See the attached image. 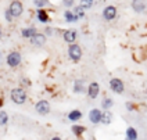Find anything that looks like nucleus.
<instances>
[{"instance_id": "nucleus-27", "label": "nucleus", "mask_w": 147, "mask_h": 140, "mask_svg": "<svg viewBox=\"0 0 147 140\" xmlns=\"http://www.w3.org/2000/svg\"><path fill=\"white\" fill-rule=\"evenodd\" d=\"M4 17H6V20H7L8 22H11V21H13V15H11L10 10H6V13H4Z\"/></svg>"}, {"instance_id": "nucleus-26", "label": "nucleus", "mask_w": 147, "mask_h": 140, "mask_svg": "<svg viewBox=\"0 0 147 140\" xmlns=\"http://www.w3.org/2000/svg\"><path fill=\"white\" fill-rule=\"evenodd\" d=\"M63 6L69 10L71 7H75V0H63Z\"/></svg>"}, {"instance_id": "nucleus-17", "label": "nucleus", "mask_w": 147, "mask_h": 140, "mask_svg": "<svg viewBox=\"0 0 147 140\" xmlns=\"http://www.w3.org/2000/svg\"><path fill=\"white\" fill-rule=\"evenodd\" d=\"M36 17H38V20L43 22V24H46L47 21H49V15H47V13H46V10H43V8H39L38 11H36Z\"/></svg>"}, {"instance_id": "nucleus-12", "label": "nucleus", "mask_w": 147, "mask_h": 140, "mask_svg": "<svg viewBox=\"0 0 147 140\" xmlns=\"http://www.w3.org/2000/svg\"><path fill=\"white\" fill-rule=\"evenodd\" d=\"M132 8L135 13H143L146 10V0H132Z\"/></svg>"}, {"instance_id": "nucleus-6", "label": "nucleus", "mask_w": 147, "mask_h": 140, "mask_svg": "<svg viewBox=\"0 0 147 140\" xmlns=\"http://www.w3.org/2000/svg\"><path fill=\"white\" fill-rule=\"evenodd\" d=\"M35 110H36V112L40 114V115H47L50 112V103L47 100H40V101L36 103Z\"/></svg>"}, {"instance_id": "nucleus-7", "label": "nucleus", "mask_w": 147, "mask_h": 140, "mask_svg": "<svg viewBox=\"0 0 147 140\" xmlns=\"http://www.w3.org/2000/svg\"><path fill=\"white\" fill-rule=\"evenodd\" d=\"M101 118H103L101 110H98V108H92L89 111V121L92 124H94V125L101 124Z\"/></svg>"}, {"instance_id": "nucleus-19", "label": "nucleus", "mask_w": 147, "mask_h": 140, "mask_svg": "<svg viewBox=\"0 0 147 140\" xmlns=\"http://www.w3.org/2000/svg\"><path fill=\"white\" fill-rule=\"evenodd\" d=\"M113 104H114V101H113L111 97H104L101 100V108H104V111H110V108L113 107Z\"/></svg>"}, {"instance_id": "nucleus-9", "label": "nucleus", "mask_w": 147, "mask_h": 140, "mask_svg": "<svg viewBox=\"0 0 147 140\" xmlns=\"http://www.w3.org/2000/svg\"><path fill=\"white\" fill-rule=\"evenodd\" d=\"M76 31L75 29H67L65 32L63 33V38H64V40L68 43V44H74L75 40H76Z\"/></svg>"}, {"instance_id": "nucleus-11", "label": "nucleus", "mask_w": 147, "mask_h": 140, "mask_svg": "<svg viewBox=\"0 0 147 140\" xmlns=\"http://www.w3.org/2000/svg\"><path fill=\"white\" fill-rule=\"evenodd\" d=\"M31 43H32L33 46H38V47H40V46H43V44L46 43V35H45V33L38 32L32 38V39H31Z\"/></svg>"}, {"instance_id": "nucleus-14", "label": "nucleus", "mask_w": 147, "mask_h": 140, "mask_svg": "<svg viewBox=\"0 0 147 140\" xmlns=\"http://www.w3.org/2000/svg\"><path fill=\"white\" fill-rule=\"evenodd\" d=\"M74 93H85V82L82 79L74 81Z\"/></svg>"}, {"instance_id": "nucleus-34", "label": "nucleus", "mask_w": 147, "mask_h": 140, "mask_svg": "<svg viewBox=\"0 0 147 140\" xmlns=\"http://www.w3.org/2000/svg\"><path fill=\"white\" fill-rule=\"evenodd\" d=\"M92 140H94V139H92Z\"/></svg>"}, {"instance_id": "nucleus-29", "label": "nucleus", "mask_w": 147, "mask_h": 140, "mask_svg": "<svg viewBox=\"0 0 147 140\" xmlns=\"http://www.w3.org/2000/svg\"><path fill=\"white\" fill-rule=\"evenodd\" d=\"M135 106H133V104H132V103H126V108H128V111H133V110H135Z\"/></svg>"}, {"instance_id": "nucleus-30", "label": "nucleus", "mask_w": 147, "mask_h": 140, "mask_svg": "<svg viewBox=\"0 0 147 140\" xmlns=\"http://www.w3.org/2000/svg\"><path fill=\"white\" fill-rule=\"evenodd\" d=\"M22 83H26V85H31V81H28V79H22Z\"/></svg>"}, {"instance_id": "nucleus-31", "label": "nucleus", "mask_w": 147, "mask_h": 140, "mask_svg": "<svg viewBox=\"0 0 147 140\" xmlns=\"http://www.w3.org/2000/svg\"><path fill=\"white\" fill-rule=\"evenodd\" d=\"M50 140H61V137H58V136H54V137H51Z\"/></svg>"}, {"instance_id": "nucleus-8", "label": "nucleus", "mask_w": 147, "mask_h": 140, "mask_svg": "<svg viewBox=\"0 0 147 140\" xmlns=\"http://www.w3.org/2000/svg\"><path fill=\"white\" fill-rule=\"evenodd\" d=\"M115 17H117V7L115 6H107L103 10V18L106 21H113Z\"/></svg>"}, {"instance_id": "nucleus-20", "label": "nucleus", "mask_w": 147, "mask_h": 140, "mask_svg": "<svg viewBox=\"0 0 147 140\" xmlns=\"http://www.w3.org/2000/svg\"><path fill=\"white\" fill-rule=\"evenodd\" d=\"M113 122V112L111 111H104L103 112V118H101V124L110 125Z\"/></svg>"}, {"instance_id": "nucleus-18", "label": "nucleus", "mask_w": 147, "mask_h": 140, "mask_svg": "<svg viewBox=\"0 0 147 140\" xmlns=\"http://www.w3.org/2000/svg\"><path fill=\"white\" fill-rule=\"evenodd\" d=\"M64 18H65L67 22H76V21H78V18L74 14L72 10H65V11H64Z\"/></svg>"}, {"instance_id": "nucleus-32", "label": "nucleus", "mask_w": 147, "mask_h": 140, "mask_svg": "<svg viewBox=\"0 0 147 140\" xmlns=\"http://www.w3.org/2000/svg\"><path fill=\"white\" fill-rule=\"evenodd\" d=\"M1 35H3V29H1V25H0V38H1Z\"/></svg>"}, {"instance_id": "nucleus-22", "label": "nucleus", "mask_w": 147, "mask_h": 140, "mask_svg": "<svg viewBox=\"0 0 147 140\" xmlns=\"http://www.w3.org/2000/svg\"><path fill=\"white\" fill-rule=\"evenodd\" d=\"M72 11H74V14L76 15V18H78V20H81V18H83V17H85V10H83L81 6H75Z\"/></svg>"}, {"instance_id": "nucleus-16", "label": "nucleus", "mask_w": 147, "mask_h": 140, "mask_svg": "<svg viewBox=\"0 0 147 140\" xmlns=\"http://www.w3.org/2000/svg\"><path fill=\"white\" fill-rule=\"evenodd\" d=\"M81 118H82V112L79 110H72V111L68 112V119H69L71 122H76V121H79Z\"/></svg>"}, {"instance_id": "nucleus-10", "label": "nucleus", "mask_w": 147, "mask_h": 140, "mask_svg": "<svg viewBox=\"0 0 147 140\" xmlns=\"http://www.w3.org/2000/svg\"><path fill=\"white\" fill-rule=\"evenodd\" d=\"M100 93V85L97 82H92L88 86V94H89L90 99H96Z\"/></svg>"}, {"instance_id": "nucleus-2", "label": "nucleus", "mask_w": 147, "mask_h": 140, "mask_svg": "<svg viewBox=\"0 0 147 140\" xmlns=\"http://www.w3.org/2000/svg\"><path fill=\"white\" fill-rule=\"evenodd\" d=\"M68 56H69V58L72 60L74 63L79 61V60L82 58V49H81V46H79L78 43L69 44V46H68Z\"/></svg>"}, {"instance_id": "nucleus-5", "label": "nucleus", "mask_w": 147, "mask_h": 140, "mask_svg": "<svg viewBox=\"0 0 147 140\" xmlns=\"http://www.w3.org/2000/svg\"><path fill=\"white\" fill-rule=\"evenodd\" d=\"M110 89L114 92V93H117V94H121L125 90V86H123V82L119 78H113L110 81Z\"/></svg>"}, {"instance_id": "nucleus-25", "label": "nucleus", "mask_w": 147, "mask_h": 140, "mask_svg": "<svg viewBox=\"0 0 147 140\" xmlns=\"http://www.w3.org/2000/svg\"><path fill=\"white\" fill-rule=\"evenodd\" d=\"M33 4L39 10V8H43L45 6H47L49 4V0H33Z\"/></svg>"}, {"instance_id": "nucleus-33", "label": "nucleus", "mask_w": 147, "mask_h": 140, "mask_svg": "<svg viewBox=\"0 0 147 140\" xmlns=\"http://www.w3.org/2000/svg\"><path fill=\"white\" fill-rule=\"evenodd\" d=\"M1 106H3V100L0 99V108H1Z\"/></svg>"}, {"instance_id": "nucleus-1", "label": "nucleus", "mask_w": 147, "mask_h": 140, "mask_svg": "<svg viewBox=\"0 0 147 140\" xmlns=\"http://www.w3.org/2000/svg\"><path fill=\"white\" fill-rule=\"evenodd\" d=\"M10 97H11L13 103L21 106V104H24L25 101H26V92L22 88H14L11 90V93H10Z\"/></svg>"}, {"instance_id": "nucleus-3", "label": "nucleus", "mask_w": 147, "mask_h": 140, "mask_svg": "<svg viewBox=\"0 0 147 140\" xmlns=\"http://www.w3.org/2000/svg\"><path fill=\"white\" fill-rule=\"evenodd\" d=\"M21 53L20 51H11V53H8L7 57H6V61H7V65L11 67V68H16L21 64Z\"/></svg>"}, {"instance_id": "nucleus-4", "label": "nucleus", "mask_w": 147, "mask_h": 140, "mask_svg": "<svg viewBox=\"0 0 147 140\" xmlns=\"http://www.w3.org/2000/svg\"><path fill=\"white\" fill-rule=\"evenodd\" d=\"M10 13H11V15L13 17H20L22 13H24V6H22V1H20V0H13L11 3H10Z\"/></svg>"}, {"instance_id": "nucleus-23", "label": "nucleus", "mask_w": 147, "mask_h": 140, "mask_svg": "<svg viewBox=\"0 0 147 140\" xmlns=\"http://www.w3.org/2000/svg\"><path fill=\"white\" fill-rule=\"evenodd\" d=\"M8 122V114L6 111L0 110V126H4Z\"/></svg>"}, {"instance_id": "nucleus-15", "label": "nucleus", "mask_w": 147, "mask_h": 140, "mask_svg": "<svg viewBox=\"0 0 147 140\" xmlns=\"http://www.w3.org/2000/svg\"><path fill=\"white\" fill-rule=\"evenodd\" d=\"M125 139L126 140H138V131L133 128V126H129L125 132Z\"/></svg>"}, {"instance_id": "nucleus-21", "label": "nucleus", "mask_w": 147, "mask_h": 140, "mask_svg": "<svg viewBox=\"0 0 147 140\" xmlns=\"http://www.w3.org/2000/svg\"><path fill=\"white\" fill-rule=\"evenodd\" d=\"M71 131H72V133L75 135V136H81V135L85 133L86 128H85V126H82V125H74L72 128H71Z\"/></svg>"}, {"instance_id": "nucleus-24", "label": "nucleus", "mask_w": 147, "mask_h": 140, "mask_svg": "<svg viewBox=\"0 0 147 140\" xmlns=\"http://www.w3.org/2000/svg\"><path fill=\"white\" fill-rule=\"evenodd\" d=\"M93 3H94V0H81L79 1V6H81L83 10H88L93 6Z\"/></svg>"}, {"instance_id": "nucleus-13", "label": "nucleus", "mask_w": 147, "mask_h": 140, "mask_svg": "<svg viewBox=\"0 0 147 140\" xmlns=\"http://www.w3.org/2000/svg\"><path fill=\"white\" fill-rule=\"evenodd\" d=\"M36 28H33V26H29V28H24L22 31H21V35L26 38V39H32L33 36L36 35Z\"/></svg>"}, {"instance_id": "nucleus-28", "label": "nucleus", "mask_w": 147, "mask_h": 140, "mask_svg": "<svg viewBox=\"0 0 147 140\" xmlns=\"http://www.w3.org/2000/svg\"><path fill=\"white\" fill-rule=\"evenodd\" d=\"M45 31H46V33H45V35H49V36H50V35H53V28H50V26H47Z\"/></svg>"}]
</instances>
